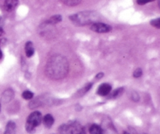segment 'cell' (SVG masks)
Wrapping results in <instances>:
<instances>
[{
    "instance_id": "obj_9",
    "label": "cell",
    "mask_w": 160,
    "mask_h": 134,
    "mask_svg": "<svg viewBox=\"0 0 160 134\" xmlns=\"http://www.w3.org/2000/svg\"><path fill=\"white\" fill-rule=\"evenodd\" d=\"M25 53L28 57H31L34 54V48L31 41H28L25 45Z\"/></svg>"
},
{
    "instance_id": "obj_10",
    "label": "cell",
    "mask_w": 160,
    "mask_h": 134,
    "mask_svg": "<svg viewBox=\"0 0 160 134\" xmlns=\"http://www.w3.org/2000/svg\"><path fill=\"white\" fill-rule=\"evenodd\" d=\"M4 134H16V124L12 121L7 123Z\"/></svg>"
},
{
    "instance_id": "obj_24",
    "label": "cell",
    "mask_w": 160,
    "mask_h": 134,
    "mask_svg": "<svg viewBox=\"0 0 160 134\" xmlns=\"http://www.w3.org/2000/svg\"><path fill=\"white\" fill-rule=\"evenodd\" d=\"M123 134H130V133H129V132H123Z\"/></svg>"
},
{
    "instance_id": "obj_19",
    "label": "cell",
    "mask_w": 160,
    "mask_h": 134,
    "mask_svg": "<svg viewBox=\"0 0 160 134\" xmlns=\"http://www.w3.org/2000/svg\"><path fill=\"white\" fill-rule=\"evenodd\" d=\"M142 69L141 68H138L137 69H135V71L134 72V76L136 78L141 77L142 76Z\"/></svg>"
},
{
    "instance_id": "obj_26",
    "label": "cell",
    "mask_w": 160,
    "mask_h": 134,
    "mask_svg": "<svg viewBox=\"0 0 160 134\" xmlns=\"http://www.w3.org/2000/svg\"><path fill=\"white\" fill-rule=\"evenodd\" d=\"M142 134H146V133H142Z\"/></svg>"
},
{
    "instance_id": "obj_14",
    "label": "cell",
    "mask_w": 160,
    "mask_h": 134,
    "mask_svg": "<svg viewBox=\"0 0 160 134\" xmlns=\"http://www.w3.org/2000/svg\"><path fill=\"white\" fill-rule=\"evenodd\" d=\"M123 90H124V89L123 88V87H120V88L117 89L116 90H114L113 92H112V93L110 94V97L109 98H118V97H120V95L123 93Z\"/></svg>"
},
{
    "instance_id": "obj_23",
    "label": "cell",
    "mask_w": 160,
    "mask_h": 134,
    "mask_svg": "<svg viewBox=\"0 0 160 134\" xmlns=\"http://www.w3.org/2000/svg\"><path fill=\"white\" fill-rule=\"evenodd\" d=\"M3 34V30L2 28H0V36Z\"/></svg>"
},
{
    "instance_id": "obj_16",
    "label": "cell",
    "mask_w": 160,
    "mask_h": 134,
    "mask_svg": "<svg viewBox=\"0 0 160 134\" xmlns=\"http://www.w3.org/2000/svg\"><path fill=\"white\" fill-rule=\"evenodd\" d=\"M92 85H93V84H88L87 85H86L85 87H83V88L81 89V90H80V91L78 92V93H80V95L84 94V93H87V92L89 90H90V88L92 87Z\"/></svg>"
},
{
    "instance_id": "obj_21",
    "label": "cell",
    "mask_w": 160,
    "mask_h": 134,
    "mask_svg": "<svg viewBox=\"0 0 160 134\" xmlns=\"http://www.w3.org/2000/svg\"><path fill=\"white\" fill-rule=\"evenodd\" d=\"M103 76H104V73H98V74L96 75L95 78H96V79H101V78H102Z\"/></svg>"
},
{
    "instance_id": "obj_6",
    "label": "cell",
    "mask_w": 160,
    "mask_h": 134,
    "mask_svg": "<svg viewBox=\"0 0 160 134\" xmlns=\"http://www.w3.org/2000/svg\"><path fill=\"white\" fill-rule=\"evenodd\" d=\"M103 131V134H117V129L112 124L111 121L105 122L104 126L102 127Z\"/></svg>"
},
{
    "instance_id": "obj_20",
    "label": "cell",
    "mask_w": 160,
    "mask_h": 134,
    "mask_svg": "<svg viewBox=\"0 0 160 134\" xmlns=\"http://www.w3.org/2000/svg\"><path fill=\"white\" fill-rule=\"evenodd\" d=\"M148 2L150 1H148V0H142V1H141V0H138L137 3L138 5H145L146 4V3H148Z\"/></svg>"
},
{
    "instance_id": "obj_4",
    "label": "cell",
    "mask_w": 160,
    "mask_h": 134,
    "mask_svg": "<svg viewBox=\"0 0 160 134\" xmlns=\"http://www.w3.org/2000/svg\"><path fill=\"white\" fill-rule=\"evenodd\" d=\"M91 30L96 33H107L112 30V26L103 23H95L91 26Z\"/></svg>"
},
{
    "instance_id": "obj_11",
    "label": "cell",
    "mask_w": 160,
    "mask_h": 134,
    "mask_svg": "<svg viewBox=\"0 0 160 134\" xmlns=\"http://www.w3.org/2000/svg\"><path fill=\"white\" fill-rule=\"evenodd\" d=\"M43 123L47 128L52 127V126L54 123V118L52 117V115H50V114L45 115L43 118Z\"/></svg>"
},
{
    "instance_id": "obj_18",
    "label": "cell",
    "mask_w": 160,
    "mask_h": 134,
    "mask_svg": "<svg viewBox=\"0 0 160 134\" xmlns=\"http://www.w3.org/2000/svg\"><path fill=\"white\" fill-rule=\"evenodd\" d=\"M150 23H151L153 26H156V28H158V29H159L160 28V19L159 18L155 19V20H151Z\"/></svg>"
},
{
    "instance_id": "obj_1",
    "label": "cell",
    "mask_w": 160,
    "mask_h": 134,
    "mask_svg": "<svg viewBox=\"0 0 160 134\" xmlns=\"http://www.w3.org/2000/svg\"><path fill=\"white\" fill-rule=\"evenodd\" d=\"M69 70L67 59L60 55L52 56L47 62L45 73L52 79H60L65 77Z\"/></svg>"
},
{
    "instance_id": "obj_13",
    "label": "cell",
    "mask_w": 160,
    "mask_h": 134,
    "mask_svg": "<svg viewBox=\"0 0 160 134\" xmlns=\"http://www.w3.org/2000/svg\"><path fill=\"white\" fill-rule=\"evenodd\" d=\"M62 21V16L61 15H55L52 16L51 18L48 20V21L47 23H50V24H56V23H59V22Z\"/></svg>"
},
{
    "instance_id": "obj_25",
    "label": "cell",
    "mask_w": 160,
    "mask_h": 134,
    "mask_svg": "<svg viewBox=\"0 0 160 134\" xmlns=\"http://www.w3.org/2000/svg\"><path fill=\"white\" fill-rule=\"evenodd\" d=\"M0 110H1V104H0Z\"/></svg>"
},
{
    "instance_id": "obj_8",
    "label": "cell",
    "mask_w": 160,
    "mask_h": 134,
    "mask_svg": "<svg viewBox=\"0 0 160 134\" xmlns=\"http://www.w3.org/2000/svg\"><path fill=\"white\" fill-rule=\"evenodd\" d=\"M17 4H18V2L16 1V0H12V1L7 0V1H5L4 2V9L8 12H9V11L13 10L17 7Z\"/></svg>"
},
{
    "instance_id": "obj_15",
    "label": "cell",
    "mask_w": 160,
    "mask_h": 134,
    "mask_svg": "<svg viewBox=\"0 0 160 134\" xmlns=\"http://www.w3.org/2000/svg\"><path fill=\"white\" fill-rule=\"evenodd\" d=\"M33 96H34V93L31 91H30V90H25V91H23L22 93V97L26 100L31 99L33 98Z\"/></svg>"
},
{
    "instance_id": "obj_3",
    "label": "cell",
    "mask_w": 160,
    "mask_h": 134,
    "mask_svg": "<svg viewBox=\"0 0 160 134\" xmlns=\"http://www.w3.org/2000/svg\"><path fill=\"white\" fill-rule=\"evenodd\" d=\"M42 114L41 112L35 111L32 112L28 117L26 122V130L28 133H34L36 130V127L38 126L42 122Z\"/></svg>"
},
{
    "instance_id": "obj_22",
    "label": "cell",
    "mask_w": 160,
    "mask_h": 134,
    "mask_svg": "<svg viewBox=\"0 0 160 134\" xmlns=\"http://www.w3.org/2000/svg\"><path fill=\"white\" fill-rule=\"evenodd\" d=\"M2 58V50H1V48H0V59Z\"/></svg>"
},
{
    "instance_id": "obj_17",
    "label": "cell",
    "mask_w": 160,
    "mask_h": 134,
    "mask_svg": "<svg viewBox=\"0 0 160 134\" xmlns=\"http://www.w3.org/2000/svg\"><path fill=\"white\" fill-rule=\"evenodd\" d=\"M62 2L64 4H66L67 6H75L77 5L80 4L81 3V1H78V0H75V1H71V0H69V1H62Z\"/></svg>"
},
{
    "instance_id": "obj_2",
    "label": "cell",
    "mask_w": 160,
    "mask_h": 134,
    "mask_svg": "<svg viewBox=\"0 0 160 134\" xmlns=\"http://www.w3.org/2000/svg\"><path fill=\"white\" fill-rule=\"evenodd\" d=\"M98 18H99V14L95 11H83L70 17V20H71L72 23L78 26L93 24L96 23Z\"/></svg>"
},
{
    "instance_id": "obj_12",
    "label": "cell",
    "mask_w": 160,
    "mask_h": 134,
    "mask_svg": "<svg viewBox=\"0 0 160 134\" xmlns=\"http://www.w3.org/2000/svg\"><path fill=\"white\" fill-rule=\"evenodd\" d=\"M89 132L91 134H103V131L101 126L96 124H93L90 126Z\"/></svg>"
},
{
    "instance_id": "obj_5",
    "label": "cell",
    "mask_w": 160,
    "mask_h": 134,
    "mask_svg": "<svg viewBox=\"0 0 160 134\" xmlns=\"http://www.w3.org/2000/svg\"><path fill=\"white\" fill-rule=\"evenodd\" d=\"M111 90H112V87L110 84H102L98 87V90H97V93L100 96H107L108 94H109Z\"/></svg>"
},
{
    "instance_id": "obj_7",
    "label": "cell",
    "mask_w": 160,
    "mask_h": 134,
    "mask_svg": "<svg viewBox=\"0 0 160 134\" xmlns=\"http://www.w3.org/2000/svg\"><path fill=\"white\" fill-rule=\"evenodd\" d=\"M14 97V92L12 89L9 88L7 90H5L4 92L2 94V101H3L4 103H7L9 102Z\"/></svg>"
}]
</instances>
